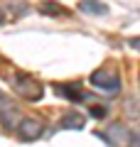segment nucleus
Instances as JSON below:
<instances>
[{
    "label": "nucleus",
    "mask_w": 140,
    "mask_h": 147,
    "mask_svg": "<svg viewBox=\"0 0 140 147\" xmlns=\"http://www.w3.org/2000/svg\"><path fill=\"white\" fill-rule=\"evenodd\" d=\"M79 10H81V12H91V15H106L108 7H106L103 3H81Z\"/></svg>",
    "instance_id": "8"
},
{
    "label": "nucleus",
    "mask_w": 140,
    "mask_h": 147,
    "mask_svg": "<svg viewBox=\"0 0 140 147\" xmlns=\"http://www.w3.org/2000/svg\"><path fill=\"white\" fill-rule=\"evenodd\" d=\"M57 88V93L59 96H64V98H69V100H76V103H81L84 98H86V93H84L79 86H69V84H57L54 86Z\"/></svg>",
    "instance_id": "5"
},
{
    "label": "nucleus",
    "mask_w": 140,
    "mask_h": 147,
    "mask_svg": "<svg viewBox=\"0 0 140 147\" xmlns=\"http://www.w3.org/2000/svg\"><path fill=\"white\" fill-rule=\"evenodd\" d=\"M99 137H103V140L111 142L113 147H130V142H133V132H130L123 123H113V125H108V130L99 132Z\"/></svg>",
    "instance_id": "2"
},
{
    "label": "nucleus",
    "mask_w": 140,
    "mask_h": 147,
    "mask_svg": "<svg viewBox=\"0 0 140 147\" xmlns=\"http://www.w3.org/2000/svg\"><path fill=\"white\" fill-rule=\"evenodd\" d=\"M88 113H91V118L101 120V118L108 115V108H106V105H91V108H88Z\"/></svg>",
    "instance_id": "9"
},
{
    "label": "nucleus",
    "mask_w": 140,
    "mask_h": 147,
    "mask_svg": "<svg viewBox=\"0 0 140 147\" xmlns=\"http://www.w3.org/2000/svg\"><path fill=\"white\" fill-rule=\"evenodd\" d=\"M91 84L96 86V88L106 91L108 96H116L120 91V76L116 71H108V69H103V71H96L91 74Z\"/></svg>",
    "instance_id": "3"
},
{
    "label": "nucleus",
    "mask_w": 140,
    "mask_h": 147,
    "mask_svg": "<svg viewBox=\"0 0 140 147\" xmlns=\"http://www.w3.org/2000/svg\"><path fill=\"white\" fill-rule=\"evenodd\" d=\"M12 84H15V91L22 96V98H27V100H37V98H42V93H44L42 84H39V81H35L32 76H27V74L15 76Z\"/></svg>",
    "instance_id": "1"
},
{
    "label": "nucleus",
    "mask_w": 140,
    "mask_h": 147,
    "mask_svg": "<svg viewBox=\"0 0 140 147\" xmlns=\"http://www.w3.org/2000/svg\"><path fill=\"white\" fill-rule=\"evenodd\" d=\"M20 120H22V115H20V110H17V108H7L5 113H3V125H5V127H17Z\"/></svg>",
    "instance_id": "7"
},
{
    "label": "nucleus",
    "mask_w": 140,
    "mask_h": 147,
    "mask_svg": "<svg viewBox=\"0 0 140 147\" xmlns=\"http://www.w3.org/2000/svg\"><path fill=\"white\" fill-rule=\"evenodd\" d=\"M0 22H3V15H0Z\"/></svg>",
    "instance_id": "12"
},
{
    "label": "nucleus",
    "mask_w": 140,
    "mask_h": 147,
    "mask_svg": "<svg viewBox=\"0 0 140 147\" xmlns=\"http://www.w3.org/2000/svg\"><path fill=\"white\" fill-rule=\"evenodd\" d=\"M5 103H7V100H5V96L0 93V108H3V105H5Z\"/></svg>",
    "instance_id": "11"
},
{
    "label": "nucleus",
    "mask_w": 140,
    "mask_h": 147,
    "mask_svg": "<svg viewBox=\"0 0 140 147\" xmlns=\"http://www.w3.org/2000/svg\"><path fill=\"white\" fill-rule=\"evenodd\" d=\"M42 132H44V125H42L39 120H32V118H22V120L17 123V135H20L22 140H37Z\"/></svg>",
    "instance_id": "4"
},
{
    "label": "nucleus",
    "mask_w": 140,
    "mask_h": 147,
    "mask_svg": "<svg viewBox=\"0 0 140 147\" xmlns=\"http://www.w3.org/2000/svg\"><path fill=\"white\" fill-rule=\"evenodd\" d=\"M39 12H52V17H57V15H64V10H62V7L52 5V3H44V5H39Z\"/></svg>",
    "instance_id": "10"
},
{
    "label": "nucleus",
    "mask_w": 140,
    "mask_h": 147,
    "mask_svg": "<svg viewBox=\"0 0 140 147\" xmlns=\"http://www.w3.org/2000/svg\"><path fill=\"white\" fill-rule=\"evenodd\" d=\"M84 125H86V118L81 113H67L59 120V127H64V130H81Z\"/></svg>",
    "instance_id": "6"
}]
</instances>
